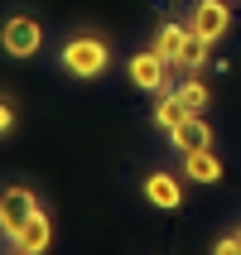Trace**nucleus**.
I'll use <instances>...</instances> for the list:
<instances>
[{
	"instance_id": "obj_1",
	"label": "nucleus",
	"mask_w": 241,
	"mask_h": 255,
	"mask_svg": "<svg viewBox=\"0 0 241 255\" xmlns=\"http://www.w3.org/2000/svg\"><path fill=\"white\" fill-rule=\"evenodd\" d=\"M58 63H63L68 77L92 82V77H101V72L111 68V43L101 39V34H72V39L58 48Z\"/></svg>"
},
{
	"instance_id": "obj_2",
	"label": "nucleus",
	"mask_w": 241,
	"mask_h": 255,
	"mask_svg": "<svg viewBox=\"0 0 241 255\" xmlns=\"http://www.w3.org/2000/svg\"><path fill=\"white\" fill-rule=\"evenodd\" d=\"M169 72H174V63L159 53L155 43L126 58V77H130V87H135V92H145V97H159V92L169 87Z\"/></svg>"
},
{
	"instance_id": "obj_3",
	"label": "nucleus",
	"mask_w": 241,
	"mask_h": 255,
	"mask_svg": "<svg viewBox=\"0 0 241 255\" xmlns=\"http://www.w3.org/2000/svg\"><path fill=\"white\" fill-rule=\"evenodd\" d=\"M34 212H39V198H34V188L10 183L5 193H0V236H5V241H14Z\"/></svg>"
},
{
	"instance_id": "obj_4",
	"label": "nucleus",
	"mask_w": 241,
	"mask_h": 255,
	"mask_svg": "<svg viewBox=\"0 0 241 255\" xmlns=\"http://www.w3.org/2000/svg\"><path fill=\"white\" fill-rule=\"evenodd\" d=\"M188 34H198L208 43H222L232 34V0H198L188 10Z\"/></svg>"
},
{
	"instance_id": "obj_5",
	"label": "nucleus",
	"mask_w": 241,
	"mask_h": 255,
	"mask_svg": "<svg viewBox=\"0 0 241 255\" xmlns=\"http://www.w3.org/2000/svg\"><path fill=\"white\" fill-rule=\"evenodd\" d=\"M0 48L10 58H34L43 48V24L34 14H10V19L0 24Z\"/></svg>"
},
{
	"instance_id": "obj_6",
	"label": "nucleus",
	"mask_w": 241,
	"mask_h": 255,
	"mask_svg": "<svg viewBox=\"0 0 241 255\" xmlns=\"http://www.w3.org/2000/svg\"><path fill=\"white\" fill-rule=\"evenodd\" d=\"M140 188L155 212H179L184 207V173H174V169H150Z\"/></svg>"
},
{
	"instance_id": "obj_7",
	"label": "nucleus",
	"mask_w": 241,
	"mask_h": 255,
	"mask_svg": "<svg viewBox=\"0 0 241 255\" xmlns=\"http://www.w3.org/2000/svg\"><path fill=\"white\" fill-rule=\"evenodd\" d=\"M208 144H213V126L203 121V111H193L179 130H169V149L174 154H193V149H208Z\"/></svg>"
},
{
	"instance_id": "obj_8",
	"label": "nucleus",
	"mask_w": 241,
	"mask_h": 255,
	"mask_svg": "<svg viewBox=\"0 0 241 255\" xmlns=\"http://www.w3.org/2000/svg\"><path fill=\"white\" fill-rule=\"evenodd\" d=\"M10 246H14V251H24V255H43L48 246H53V222H48V212L39 207V212L24 222V231H19Z\"/></svg>"
},
{
	"instance_id": "obj_9",
	"label": "nucleus",
	"mask_w": 241,
	"mask_h": 255,
	"mask_svg": "<svg viewBox=\"0 0 241 255\" xmlns=\"http://www.w3.org/2000/svg\"><path fill=\"white\" fill-rule=\"evenodd\" d=\"M188 116H193V106H188V101L179 97L174 87H164V92L155 97V126L164 130V135H169V130H179V126L188 121Z\"/></svg>"
},
{
	"instance_id": "obj_10",
	"label": "nucleus",
	"mask_w": 241,
	"mask_h": 255,
	"mask_svg": "<svg viewBox=\"0 0 241 255\" xmlns=\"http://www.w3.org/2000/svg\"><path fill=\"white\" fill-rule=\"evenodd\" d=\"M184 159V173H188V183H217V178H222V159L213 154V144H208V149H193V154H179Z\"/></svg>"
},
{
	"instance_id": "obj_11",
	"label": "nucleus",
	"mask_w": 241,
	"mask_h": 255,
	"mask_svg": "<svg viewBox=\"0 0 241 255\" xmlns=\"http://www.w3.org/2000/svg\"><path fill=\"white\" fill-rule=\"evenodd\" d=\"M184 43H188V24H179V19H164V24L155 29V48L169 58V63H179Z\"/></svg>"
},
{
	"instance_id": "obj_12",
	"label": "nucleus",
	"mask_w": 241,
	"mask_h": 255,
	"mask_svg": "<svg viewBox=\"0 0 241 255\" xmlns=\"http://www.w3.org/2000/svg\"><path fill=\"white\" fill-rule=\"evenodd\" d=\"M174 92H179L193 111H208V101H213V92H208V82H203V72H184V77L174 82Z\"/></svg>"
},
{
	"instance_id": "obj_13",
	"label": "nucleus",
	"mask_w": 241,
	"mask_h": 255,
	"mask_svg": "<svg viewBox=\"0 0 241 255\" xmlns=\"http://www.w3.org/2000/svg\"><path fill=\"white\" fill-rule=\"evenodd\" d=\"M208 53H213V43L198 39V34H188L184 53H179V63H174V72H203L208 68Z\"/></svg>"
},
{
	"instance_id": "obj_14",
	"label": "nucleus",
	"mask_w": 241,
	"mask_h": 255,
	"mask_svg": "<svg viewBox=\"0 0 241 255\" xmlns=\"http://www.w3.org/2000/svg\"><path fill=\"white\" fill-rule=\"evenodd\" d=\"M213 255H241V241L237 236H222V241L213 246Z\"/></svg>"
},
{
	"instance_id": "obj_15",
	"label": "nucleus",
	"mask_w": 241,
	"mask_h": 255,
	"mask_svg": "<svg viewBox=\"0 0 241 255\" xmlns=\"http://www.w3.org/2000/svg\"><path fill=\"white\" fill-rule=\"evenodd\" d=\"M14 130V111H10V101H0V135H10Z\"/></svg>"
},
{
	"instance_id": "obj_16",
	"label": "nucleus",
	"mask_w": 241,
	"mask_h": 255,
	"mask_svg": "<svg viewBox=\"0 0 241 255\" xmlns=\"http://www.w3.org/2000/svg\"><path fill=\"white\" fill-rule=\"evenodd\" d=\"M10 255H24V251H14V246H10Z\"/></svg>"
},
{
	"instance_id": "obj_17",
	"label": "nucleus",
	"mask_w": 241,
	"mask_h": 255,
	"mask_svg": "<svg viewBox=\"0 0 241 255\" xmlns=\"http://www.w3.org/2000/svg\"><path fill=\"white\" fill-rule=\"evenodd\" d=\"M237 241H241V231H237Z\"/></svg>"
}]
</instances>
